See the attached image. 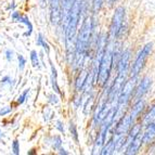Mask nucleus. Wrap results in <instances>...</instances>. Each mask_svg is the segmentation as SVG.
I'll return each instance as SVG.
<instances>
[{
  "label": "nucleus",
  "instance_id": "3",
  "mask_svg": "<svg viewBox=\"0 0 155 155\" xmlns=\"http://www.w3.org/2000/svg\"><path fill=\"white\" fill-rule=\"evenodd\" d=\"M124 21H125V8L123 5H118V7L115 8V11H114V15L111 23V29H110L111 38L113 40L118 39L119 35H120V33L123 31Z\"/></svg>",
  "mask_w": 155,
  "mask_h": 155
},
{
  "label": "nucleus",
  "instance_id": "11",
  "mask_svg": "<svg viewBox=\"0 0 155 155\" xmlns=\"http://www.w3.org/2000/svg\"><path fill=\"white\" fill-rule=\"evenodd\" d=\"M104 144H105V143H104ZM112 153H114V142H113V139H112V137H111L109 141L106 142L105 147L102 150L101 154H112Z\"/></svg>",
  "mask_w": 155,
  "mask_h": 155
},
{
  "label": "nucleus",
  "instance_id": "14",
  "mask_svg": "<svg viewBox=\"0 0 155 155\" xmlns=\"http://www.w3.org/2000/svg\"><path fill=\"white\" fill-rule=\"evenodd\" d=\"M104 0H93V12L98 13L103 7Z\"/></svg>",
  "mask_w": 155,
  "mask_h": 155
},
{
  "label": "nucleus",
  "instance_id": "15",
  "mask_svg": "<svg viewBox=\"0 0 155 155\" xmlns=\"http://www.w3.org/2000/svg\"><path fill=\"white\" fill-rule=\"evenodd\" d=\"M70 130H71V134L73 136L74 140H75L76 142H78V134H77V130H76L75 125L73 124V123H71V124H70Z\"/></svg>",
  "mask_w": 155,
  "mask_h": 155
},
{
  "label": "nucleus",
  "instance_id": "24",
  "mask_svg": "<svg viewBox=\"0 0 155 155\" xmlns=\"http://www.w3.org/2000/svg\"><path fill=\"white\" fill-rule=\"evenodd\" d=\"M118 1V0H106V3H107V5L109 7H114V5H116V2Z\"/></svg>",
  "mask_w": 155,
  "mask_h": 155
},
{
  "label": "nucleus",
  "instance_id": "9",
  "mask_svg": "<svg viewBox=\"0 0 155 155\" xmlns=\"http://www.w3.org/2000/svg\"><path fill=\"white\" fill-rule=\"evenodd\" d=\"M50 64H51V80H52V87H53V90L55 91L57 93H61L60 92V88L59 86H58V81H57V78H58V74H57V70H55V67L53 66L52 62L50 61Z\"/></svg>",
  "mask_w": 155,
  "mask_h": 155
},
{
  "label": "nucleus",
  "instance_id": "2",
  "mask_svg": "<svg viewBox=\"0 0 155 155\" xmlns=\"http://www.w3.org/2000/svg\"><path fill=\"white\" fill-rule=\"evenodd\" d=\"M153 50V42H147V45L143 46V48L139 51L137 58L134 60V62L132 63L131 67L129 70V77L131 78H138L141 72L143 71L147 63V59L151 55Z\"/></svg>",
  "mask_w": 155,
  "mask_h": 155
},
{
  "label": "nucleus",
  "instance_id": "5",
  "mask_svg": "<svg viewBox=\"0 0 155 155\" xmlns=\"http://www.w3.org/2000/svg\"><path fill=\"white\" fill-rule=\"evenodd\" d=\"M131 125H132V122H131V119H130L129 114L126 113L124 116L116 123V126H115L114 134L112 137L113 138L126 137V134H128V131H129Z\"/></svg>",
  "mask_w": 155,
  "mask_h": 155
},
{
  "label": "nucleus",
  "instance_id": "13",
  "mask_svg": "<svg viewBox=\"0 0 155 155\" xmlns=\"http://www.w3.org/2000/svg\"><path fill=\"white\" fill-rule=\"evenodd\" d=\"M31 61L34 67L39 68V59H38V55H37V52L35 50H33L31 52Z\"/></svg>",
  "mask_w": 155,
  "mask_h": 155
},
{
  "label": "nucleus",
  "instance_id": "1",
  "mask_svg": "<svg viewBox=\"0 0 155 155\" xmlns=\"http://www.w3.org/2000/svg\"><path fill=\"white\" fill-rule=\"evenodd\" d=\"M113 42L105 45L103 55L101 58L98 70V76H97V80L101 86H104L107 83L110 75H111L112 67H113Z\"/></svg>",
  "mask_w": 155,
  "mask_h": 155
},
{
  "label": "nucleus",
  "instance_id": "17",
  "mask_svg": "<svg viewBox=\"0 0 155 155\" xmlns=\"http://www.w3.org/2000/svg\"><path fill=\"white\" fill-rule=\"evenodd\" d=\"M12 151L14 154H20V143H18V140H14L12 143Z\"/></svg>",
  "mask_w": 155,
  "mask_h": 155
},
{
  "label": "nucleus",
  "instance_id": "27",
  "mask_svg": "<svg viewBox=\"0 0 155 155\" xmlns=\"http://www.w3.org/2000/svg\"><path fill=\"white\" fill-rule=\"evenodd\" d=\"M35 153V150H31V152H28V154H34Z\"/></svg>",
  "mask_w": 155,
  "mask_h": 155
},
{
  "label": "nucleus",
  "instance_id": "8",
  "mask_svg": "<svg viewBox=\"0 0 155 155\" xmlns=\"http://www.w3.org/2000/svg\"><path fill=\"white\" fill-rule=\"evenodd\" d=\"M155 141V124H150L142 130V147H147Z\"/></svg>",
  "mask_w": 155,
  "mask_h": 155
},
{
  "label": "nucleus",
  "instance_id": "10",
  "mask_svg": "<svg viewBox=\"0 0 155 155\" xmlns=\"http://www.w3.org/2000/svg\"><path fill=\"white\" fill-rule=\"evenodd\" d=\"M14 21H18V22H21V23H24L27 27H28V31L27 33H25V36H29L31 34V31H33V25H31V21H29L27 18H24V16H21L20 14H18V16H16L15 18H14Z\"/></svg>",
  "mask_w": 155,
  "mask_h": 155
},
{
  "label": "nucleus",
  "instance_id": "23",
  "mask_svg": "<svg viewBox=\"0 0 155 155\" xmlns=\"http://www.w3.org/2000/svg\"><path fill=\"white\" fill-rule=\"evenodd\" d=\"M50 102H51L52 104H57L58 102H59V100H58V97H55L54 94H50Z\"/></svg>",
  "mask_w": 155,
  "mask_h": 155
},
{
  "label": "nucleus",
  "instance_id": "21",
  "mask_svg": "<svg viewBox=\"0 0 155 155\" xmlns=\"http://www.w3.org/2000/svg\"><path fill=\"white\" fill-rule=\"evenodd\" d=\"M147 154H155V141H153L149 147H147Z\"/></svg>",
  "mask_w": 155,
  "mask_h": 155
},
{
  "label": "nucleus",
  "instance_id": "25",
  "mask_svg": "<svg viewBox=\"0 0 155 155\" xmlns=\"http://www.w3.org/2000/svg\"><path fill=\"white\" fill-rule=\"evenodd\" d=\"M57 124H58V125H57V128H58V129H59L61 132H63V134H64V128H63V126H62V123H61V122L59 120V122H58Z\"/></svg>",
  "mask_w": 155,
  "mask_h": 155
},
{
  "label": "nucleus",
  "instance_id": "7",
  "mask_svg": "<svg viewBox=\"0 0 155 155\" xmlns=\"http://www.w3.org/2000/svg\"><path fill=\"white\" fill-rule=\"evenodd\" d=\"M142 149V131L136 136L132 139L131 142L128 144V147L125 150V154H138Z\"/></svg>",
  "mask_w": 155,
  "mask_h": 155
},
{
  "label": "nucleus",
  "instance_id": "19",
  "mask_svg": "<svg viewBox=\"0 0 155 155\" xmlns=\"http://www.w3.org/2000/svg\"><path fill=\"white\" fill-rule=\"evenodd\" d=\"M11 84H12V79H11L9 76L3 77L2 79H1V81H0V85L2 86V87H5V86H7V85L11 86Z\"/></svg>",
  "mask_w": 155,
  "mask_h": 155
},
{
  "label": "nucleus",
  "instance_id": "26",
  "mask_svg": "<svg viewBox=\"0 0 155 155\" xmlns=\"http://www.w3.org/2000/svg\"><path fill=\"white\" fill-rule=\"evenodd\" d=\"M60 154H68V153H67V152H65V150H64V149H60Z\"/></svg>",
  "mask_w": 155,
  "mask_h": 155
},
{
  "label": "nucleus",
  "instance_id": "16",
  "mask_svg": "<svg viewBox=\"0 0 155 155\" xmlns=\"http://www.w3.org/2000/svg\"><path fill=\"white\" fill-rule=\"evenodd\" d=\"M18 68H20V71H23L24 67H25V64H26L25 58H24L23 55L20 54L18 57Z\"/></svg>",
  "mask_w": 155,
  "mask_h": 155
},
{
  "label": "nucleus",
  "instance_id": "4",
  "mask_svg": "<svg viewBox=\"0 0 155 155\" xmlns=\"http://www.w3.org/2000/svg\"><path fill=\"white\" fill-rule=\"evenodd\" d=\"M151 84H152V78H151V76L150 75L143 76V77L141 78V80H140V83L138 84V86L136 85L134 94H132L131 102L132 101L134 102V101H138L141 98H143L147 93V91L150 90Z\"/></svg>",
  "mask_w": 155,
  "mask_h": 155
},
{
  "label": "nucleus",
  "instance_id": "6",
  "mask_svg": "<svg viewBox=\"0 0 155 155\" xmlns=\"http://www.w3.org/2000/svg\"><path fill=\"white\" fill-rule=\"evenodd\" d=\"M145 109H147V101L144 100V98H141L140 100L134 101V103H132V106L129 112V116H130L132 124L138 122V120L141 118L142 114L144 113Z\"/></svg>",
  "mask_w": 155,
  "mask_h": 155
},
{
  "label": "nucleus",
  "instance_id": "12",
  "mask_svg": "<svg viewBox=\"0 0 155 155\" xmlns=\"http://www.w3.org/2000/svg\"><path fill=\"white\" fill-rule=\"evenodd\" d=\"M36 44H37V46H41L44 49H46L47 52H49V46H48V44L44 40V37H42L41 34H39L38 35V38H37Z\"/></svg>",
  "mask_w": 155,
  "mask_h": 155
},
{
  "label": "nucleus",
  "instance_id": "20",
  "mask_svg": "<svg viewBox=\"0 0 155 155\" xmlns=\"http://www.w3.org/2000/svg\"><path fill=\"white\" fill-rule=\"evenodd\" d=\"M11 111H12V109H11L10 106H5V107H2V109L0 110V115H1V116H5V115L10 113Z\"/></svg>",
  "mask_w": 155,
  "mask_h": 155
},
{
  "label": "nucleus",
  "instance_id": "22",
  "mask_svg": "<svg viewBox=\"0 0 155 155\" xmlns=\"http://www.w3.org/2000/svg\"><path fill=\"white\" fill-rule=\"evenodd\" d=\"M5 54H7V59H8V61H12V59H13V51L12 50H7V51H5Z\"/></svg>",
  "mask_w": 155,
  "mask_h": 155
},
{
  "label": "nucleus",
  "instance_id": "18",
  "mask_svg": "<svg viewBox=\"0 0 155 155\" xmlns=\"http://www.w3.org/2000/svg\"><path fill=\"white\" fill-rule=\"evenodd\" d=\"M28 92H29V89H26V90L22 93L21 96L18 97V104H22V103H24V102H25L26 97H27V93H28Z\"/></svg>",
  "mask_w": 155,
  "mask_h": 155
},
{
  "label": "nucleus",
  "instance_id": "28",
  "mask_svg": "<svg viewBox=\"0 0 155 155\" xmlns=\"http://www.w3.org/2000/svg\"><path fill=\"white\" fill-rule=\"evenodd\" d=\"M0 97H1V96H0Z\"/></svg>",
  "mask_w": 155,
  "mask_h": 155
}]
</instances>
